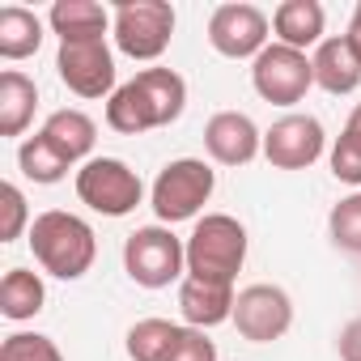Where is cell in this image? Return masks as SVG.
I'll use <instances>...</instances> for the list:
<instances>
[{"mask_svg":"<svg viewBox=\"0 0 361 361\" xmlns=\"http://www.w3.org/2000/svg\"><path fill=\"white\" fill-rule=\"evenodd\" d=\"M188 106V81L174 68H140L106 98V123L123 136L170 128Z\"/></svg>","mask_w":361,"mask_h":361,"instance_id":"obj_1","label":"cell"},{"mask_svg":"<svg viewBox=\"0 0 361 361\" xmlns=\"http://www.w3.org/2000/svg\"><path fill=\"white\" fill-rule=\"evenodd\" d=\"M30 251L47 276L81 281L98 259V238H94V226L85 217L64 213V209H47L30 226Z\"/></svg>","mask_w":361,"mask_h":361,"instance_id":"obj_2","label":"cell"},{"mask_svg":"<svg viewBox=\"0 0 361 361\" xmlns=\"http://www.w3.org/2000/svg\"><path fill=\"white\" fill-rule=\"evenodd\" d=\"M217 174L200 157H174L157 170L149 209L157 213V226H178V221H200V209L213 200Z\"/></svg>","mask_w":361,"mask_h":361,"instance_id":"obj_3","label":"cell"},{"mask_svg":"<svg viewBox=\"0 0 361 361\" xmlns=\"http://www.w3.org/2000/svg\"><path fill=\"white\" fill-rule=\"evenodd\" d=\"M243 264H247V226L230 213H204L188 238V276L234 285Z\"/></svg>","mask_w":361,"mask_h":361,"instance_id":"obj_4","label":"cell"},{"mask_svg":"<svg viewBox=\"0 0 361 361\" xmlns=\"http://www.w3.org/2000/svg\"><path fill=\"white\" fill-rule=\"evenodd\" d=\"M123 272L140 289H166L188 276V243L170 226H140L123 243Z\"/></svg>","mask_w":361,"mask_h":361,"instance_id":"obj_5","label":"cell"},{"mask_svg":"<svg viewBox=\"0 0 361 361\" xmlns=\"http://www.w3.org/2000/svg\"><path fill=\"white\" fill-rule=\"evenodd\" d=\"M111 35L128 60H157L174 39V9L166 0H119L111 13Z\"/></svg>","mask_w":361,"mask_h":361,"instance_id":"obj_6","label":"cell"},{"mask_svg":"<svg viewBox=\"0 0 361 361\" xmlns=\"http://www.w3.org/2000/svg\"><path fill=\"white\" fill-rule=\"evenodd\" d=\"M77 200L102 217H128L145 200V183L119 157H90L77 170Z\"/></svg>","mask_w":361,"mask_h":361,"instance_id":"obj_7","label":"cell"},{"mask_svg":"<svg viewBox=\"0 0 361 361\" xmlns=\"http://www.w3.org/2000/svg\"><path fill=\"white\" fill-rule=\"evenodd\" d=\"M251 85L272 106H298L306 90L314 85V64L306 51H293L285 43H268L251 60Z\"/></svg>","mask_w":361,"mask_h":361,"instance_id":"obj_8","label":"cell"},{"mask_svg":"<svg viewBox=\"0 0 361 361\" xmlns=\"http://www.w3.org/2000/svg\"><path fill=\"white\" fill-rule=\"evenodd\" d=\"M230 323L238 327L243 340L272 344V340H281L293 327V298L281 285H247V289H238Z\"/></svg>","mask_w":361,"mask_h":361,"instance_id":"obj_9","label":"cell"},{"mask_svg":"<svg viewBox=\"0 0 361 361\" xmlns=\"http://www.w3.org/2000/svg\"><path fill=\"white\" fill-rule=\"evenodd\" d=\"M268 13L238 0V5H217L213 18H209V43L217 56L226 60H255L264 47H268Z\"/></svg>","mask_w":361,"mask_h":361,"instance_id":"obj_10","label":"cell"},{"mask_svg":"<svg viewBox=\"0 0 361 361\" xmlns=\"http://www.w3.org/2000/svg\"><path fill=\"white\" fill-rule=\"evenodd\" d=\"M56 73L60 81L77 94V98H111L115 85V56L106 47V39H90V43H60L56 51Z\"/></svg>","mask_w":361,"mask_h":361,"instance_id":"obj_11","label":"cell"},{"mask_svg":"<svg viewBox=\"0 0 361 361\" xmlns=\"http://www.w3.org/2000/svg\"><path fill=\"white\" fill-rule=\"evenodd\" d=\"M323 145H327L323 123L314 115H306V111H293V115L276 119L264 132V157L276 170H306V166H314L323 157Z\"/></svg>","mask_w":361,"mask_h":361,"instance_id":"obj_12","label":"cell"},{"mask_svg":"<svg viewBox=\"0 0 361 361\" xmlns=\"http://www.w3.org/2000/svg\"><path fill=\"white\" fill-rule=\"evenodd\" d=\"M204 149L221 166H247L255 153H264V132L243 111H217L204 123Z\"/></svg>","mask_w":361,"mask_h":361,"instance_id":"obj_13","label":"cell"},{"mask_svg":"<svg viewBox=\"0 0 361 361\" xmlns=\"http://www.w3.org/2000/svg\"><path fill=\"white\" fill-rule=\"evenodd\" d=\"M234 285L226 281H204V276H183V285H178V310H183L188 327H217V323H230L234 319Z\"/></svg>","mask_w":361,"mask_h":361,"instance_id":"obj_14","label":"cell"},{"mask_svg":"<svg viewBox=\"0 0 361 361\" xmlns=\"http://www.w3.org/2000/svg\"><path fill=\"white\" fill-rule=\"evenodd\" d=\"M310 64H314V85L327 90V94H336V98H340V94H353V90L361 85V56L353 51L348 35L323 39V43L314 47Z\"/></svg>","mask_w":361,"mask_h":361,"instance_id":"obj_15","label":"cell"},{"mask_svg":"<svg viewBox=\"0 0 361 361\" xmlns=\"http://www.w3.org/2000/svg\"><path fill=\"white\" fill-rule=\"evenodd\" d=\"M323 26H327V13H323L319 0H281L276 13H272L276 43H285L293 51L319 47L323 43Z\"/></svg>","mask_w":361,"mask_h":361,"instance_id":"obj_16","label":"cell"},{"mask_svg":"<svg viewBox=\"0 0 361 361\" xmlns=\"http://www.w3.org/2000/svg\"><path fill=\"white\" fill-rule=\"evenodd\" d=\"M51 35H60V43H90V39H106L111 30V13L98 0H56L47 13Z\"/></svg>","mask_w":361,"mask_h":361,"instance_id":"obj_17","label":"cell"},{"mask_svg":"<svg viewBox=\"0 0 361 361\" xmlns=\"http://www.w3.org/2000/svg\"><path fill=\"white\" fill-rule=\"evenodd\" d=\"M73 166L77 161H90V153H94V140H98V123L85 115V111H73V106H64V111H51L47 115V123L39 128Z\"/></svg>","mask_w":361,"mask_h":361,"instance_id":"obj_18","label":"cell"},{"mask_svg":"<svg viewBox=\"0 0 361 361\" xmlns=\"http://www.w3.org/2000/svg\"><path fill=\"white\" fill-rule=\"evenodd\" d=\"M35 106H39V85L26 73L18 68L0 73V136H22L35 123Z\"/></svg>","mask_w":361,"mask_h":361,"instance_id":"obj_19","label":"cell"},{"mask_svg":"<svg viewBox=\"0 0 361 361\" xmlns=\"http://www.w3.org/2000/svg\"><path fill=\"white\" fill-rule=\"evenodd\" d=\"M47 302V289H43V276L30 272V268H9L5 281H0V314L13 319V323H26L43 310Z\"/></svg>","mask_w":361,"mask_h":361,"instance_id":"obj_20","label":"cell"},{"mask_svg":"<svg viewBox=\"0 0 361 361\" xmlns=\"http://www.w3.org/2000/svg\"><path fill=\"white\" fill-rule=\"evenodd\" d=\"M39 47H43L39 13H30L22 5H5V9H0V56H5V60H26Z\"/></svg>","mask_w":361,"mask_h":361,"instance_id":"obj_21","label":"cell"},{"mask_svg":"<svg viewBox=\"0 0 361 361\" xmlns=\"http://www.w3.org/2000/svg\"><path fill=\"white\" fill-rule=\"evenodd\" d=\"M18 166H22V174L30 178V183H60L73 161H68V157H64L43 132H35V136L22 140V149H18Z\"/></svg>","mask_w":361,"mask_h":361,"instance_id":"obj_22","label":"cell"},{"mask_svg":"<svg viewBox=\"0 0 361 361\" xmlns=\"http://www.w3.org/2000/svg\"><path fill=\"white\" fill-rule=\"evenodd\" d=\"M174 331H178V323H170V319H140V323H132L128 327V357L132 361H161L170 340H174Z\"/></svg>","mask_w":361,"mask_h":361,"instance_id":"obj_23","label":"cell"},{"mask_svg":"<svg viewBox=\"0 0 361 361\" xmlns=\"http://www.w3.org/2000/svg\"><path fill=\"white\" fill-rule=\"evenodd\" d=\"M327 234H331V243H336L340 251L361 255V192L344 196V200L331 209V217H327Z\"/></svg>","mask_w":361,"mask_h":361,"instance_id":"obj_24","label":"cell"},{"mask_svg":"<svg viewBox=\"0 0 361 361\" xmlns=\"http://www.w3.org/2000/svg\"><path fill=\"white\" fill-rule=\"evenodd\" d=\"M0 361H64V353L43 331H13L0 344Z\"/></svg>","mask_w":361,"mask_h":361,"instance_id":"obj_25","label":"cell"},{"mask_svg":"<svg viewBox=\"0 0 361 361\" xmlns=\"http://www.w3.org/2000/svg\"><path fill=\"white\" fill-rule=\"evenodd\" d=\"M0 243H18L22 238V230L26 226H35L30 221V209H26V196H22V188L18 183H5L0 188Z\"/></svg>","mask_w":361,"mask_h":361,"instance_id":"obj_26","label":"cell"},{"mask_svg":"<svg viewBox=\"0 0 361 361\" xmlns=\"http://www.w3.org/2000/svg\"><path fill=\"white\" fill-rule=\"evenodd\" d=\"M161 361H217V344L200 327H178Z\"/></svg>","mask_w":361,"mask_h":361,"instance_id":"obj_27","label":"cell"},{"mask_svg":"<svg viewBox=\"0 0 361 361\" xmlns=\"http://www.w3.org/2000/svg\"><path fill=\"white\" fill-rule=\"evenodd\" d=\"M331 174L348 188H361V145L348 136H336L331 145Z\"/></svg>","mask_w":361,"mask_h":361,"instance_id":"obj_28","label":"cell"},{"mask_svg":"<svg viewBox=\"0 0 361 361\" xmlns=\"http://www.w3.org/2000/svg\"><path fill=\"white\" fill-rule=\"evenodd\" d=\"M340 361H361V319L340 331Z\"/></svg>","mask_w":361,"mask_h":361,"instance_id":"obj_29","label":"cell"},{"mask_svg":"<svg viewBox=\"0 0 361 361\" xmlns=\"http://www.w3.org/2000/svg\"><path fill=\"white\" fill-rule=\"evenodd\" d=\"M348 43L361 56V0H357V9H353V22H348Z\"/></svg>","mask_w":361,"mask_h":361,"instance_id":"obj_30","label":"cell"},{"mask_svg":"<svg viewBox=\"0 0 361 361\" xmlns=\"http://www.w3.org/2000/svg\"><path fill=\"white\" fill-rule=\"evenodd\" d=\"M340 136H348V140H357L361 145V102L353 106V115H348V123H344V132Z\"/></svg>","mask_w":361,"mask_h":361,"instance_id":"obj_31","label":"cell"}]
</instances>
